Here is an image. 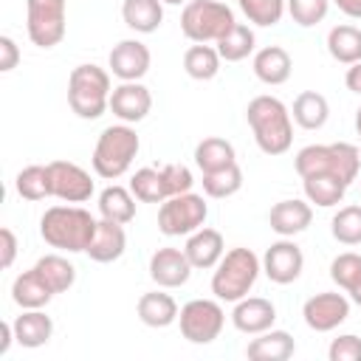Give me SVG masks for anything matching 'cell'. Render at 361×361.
<instances>
[{
    "label": "cell",
    "mask_w": 361,
    "mask_h": 361,
    "mask_svg": "<svg viewBox=\"0 0 361 361\" xmlns=\"http://www.w3.org/2000/svg\"><path fill=\"white\" fill-rule=\"evenodd\" d=\"M245 121L257 147L265 155H282L293 144V116L276 96H254L245 107Z\"/></svg>",
    "instance_id": "6da1fadb"
},
{
    "label": "cell",
    "mask_w": 361,
    "mask_h": 361,
    "mask_svg": "<svg viewBox=\"0 0 361 361\" xmlns=\"http://www.w3.org/2000/svg\"><path fill=\"white\" fill-rule=\"evenodd\" d=\"M99 220L82 206H51L39 217V237L65 254L87 251Z\"/></svg>",
    "instance_id": "7a4b0ae2"
},
{
    "label": "cell",
    "mask_w": 361,
    "mask_h": 361,
    "mask_svg": "<svg viewBox=\"0 0 361 361\" xmlns=\"http://www.w3.org/2000/svg\"><path fill=\"white\" fill-rule=\"evenodd\" d=\"M293 166L299 172V178H310V175H336L341 178L347 186L358 178L361 169V149L355 144L347 141H336V144H307L296 152Z\"/></svg>",
    "instance_id": "3957f363"
},
{
    "label": "cell",
    "mask_w": 361,
    "mask_h": 361,
    "mask_svg": "<svg viewBox=\"0 0 361 361\" xmlns=\"http://www.w3.org/2000/svg\"><path fill=\"white\" fill-rule=\"evenodd\" d=\"M138 149H141V138L130 124H124V121L121 124H110L96 138L93 158H90L93 172L99 178H104V180H116L133 166Z\"/></svg>",
    "instance_id": "277c9868"
},
{
    "label": "cell",
    "mask_w": 361,
    "mask_h": 361,
    "mask_svg": "<svg viewBox=\"0 0 361 361\" xmlns=\"http://www.w3.org/2000/svg\"><path fill=\"white\" fill-rule=\"evenodd\" d=\"M262 271V259L251 248H231L223 254V259L214 265L212 274V293L220 302H240L248 296V290L257 285Z\"/></svg>",
    "instance_id": "5b68a950"
},
{
    "label": "cell",
    "mask_w": 361,
    "mask_h": 361,
    "mask_svg": "<svg viewBox=\"0 0 361 361\" xmlns=\"http://www.w3.org/2000/svg\"><path fill=\"white\" fill-rule=\"evenodd\" d=\"M110 93H113L110 71H104L93 62L76 65L68 76V104L85 121H93L104 110H110Z\"/></svg>",
    "instance_id": "8992f818"
},
{
    "label": "cell",
    "mask_w": 361,
    "mask_h": 361,
    "mask_svg": "<svg viewBox=\"0 0 361 361\" xmlns=\"http://www.w3.org/2000/svg\"><path fill=\"white\" fill-rule=\"evenodd\" d=\"M234 23V11L220 0H189L180 11V31L192 42H217Z\"/></svg>",
    "instance_id": "52a82bcc"
},
{
    "label": "cell",
    "mask_w": 361,
    "mask_h": 361,
    "mask_svg": "<svg viewBox=\"0 0 361 361\" xmlns=\"http://www.w3.org/2000/svg\"><path fill=\"white\" fill-rule=\"evenodd\" d=\"M206 217H209V203L203 200V195L195 192L172 195L158 209V231L166 237H189L192 231L206 226Z\"/></svg>",
    "instance_id": "ba28073f"
},
{
    "label": "cell",
    "mask_w": 361,
    "mask_h": 361,
    "mask_svg": "<svg viewBox=\"0 0 361 361\" xmlns=\"http://www.w3.org/2000/svg\"><path fill=\"white\" fill-rule=\"evenodd\" d=\"M68 25L65 0H25V31L37 48H54L62 42Z\"/></svg>",
    "instance_id": "9c48e42d"
},
{
    "label": "cell",
    "mask_w": 361,
    "mask_h": 361,
    "mask_svg": "<svg viewBox=\"0 0 361 361\" xmlns=\"http://www.w3.org/2000/svg\"><path fill=\"white\" fill-rule=\"evenodd\" d=\"M178 324H180V336L186 341L212 344L226 324V310H223L220 299H192L180 307Z\"/></svg>",
    "instance_id": "30bf717a"
},
{
    "label": "cell",
    "mask_w": 361,
    "mask_h": 361,
    "mask_svg": "<svg viewBox=\"0 0 361 361\" xmlns=\"http://www.w3.org/2000/svg\"><path fill=\"white\" fill-rule=\"evenodd\" d=\"M51 197L65 203H85L93 197V178L87 169H82L73 161H51Z\"/></svg>",
    "instance_id": "8fae6325"
},
{
    "label": "cell",
    "mask_w": 361,
    "mask_h": 361,
    "mask_svg": "<svg viewBox=\"0 0 361 361\" xmlns=\"http://www.w3.org/2000/svg\"><path fill=\"white\" fill-rule=\"evenodd\" d=\"M302 268H305V254L293 243V237H279L262 254V274L276 285L296 282L302 276Z\"/></svg>",
    "instance_id": "7c38bea8"
},
{
    "label": "cell",
    "mask_w": 361,
    "mask_h": 361,
    "mask_svg": "<svg viewBox=\"0 0 361 361\" xmlns=\"http://www.w3.org/2000/svg\"><path fill=\"white\" fill-rule=\"evenodd\" d=\"M350 316V299L338 290H322L302 305V319L316 333H330Z\"/></svg>",
    "instance_id": "4fadbf2b"
},
{
    "label": "cell",
    "mask_w": 361,
    "mask_h": 361,
    "mask_svg": "<svg viewBox=\"0 0 361 361\" xmlns=\"http://www.w3.org/2000/svg\"><path fill=\"white\" fill-rule=\"evenodd\" d=\"M152 65V54L141 39H121L107 56V71L118 82H141Z\"/></svg>",
    "instance_id": "5bb4252c"
},
{
    "label": "cell",
    "mask_w": 361,
    "mask_h": 361,
    "mask_svg": "<svg viewBox=\"0 0 361 361\" xmlns=\"http://www.w3.org/2000/svg\"><path fill=\"white\" fill-rule=\"evenodd\" d=\"M192 262L186 257L183 248H172V245H164L158 248L152 257H149V279L164 288V290H172V288H180L189 282L192 276Z\"/></svg>",
    "instance_id": "9a60e30c"
},
{
    "label": "cell",
    "mask_w": 361,
    "mask_h": 361,
    "mask_svg": "<svg viewBox=\"0 0 361 361\" xmlns=\"http://www.w3.org/2000/svg\"><path fill=\"white\" fill-rule=\"evenodd\" d=\"M110 110L124 124H138L152 110V93L141 82H118L110 93Z\"/></svg>",
    "instance_id": "2e32d148"
},
{
    "label": "cell",
    "mask_w": 361,
    "mask_h": 361,
    "mask_svg": "<svg viewBox=\"0 0 361 361\" xmlns=\"http://www.w3.org/2000/svg\"><path fill=\"white\" fill-rule=\"evenodd\" d=\"M274 322H276V307H274L271 299H265V296H243L240 302H234L231 324L240 333L257 336V333L271 330Z\"/></svg>",
    "instance_id": "e0dca14e"
},
{
    "label": "cell",
    "mask_w": 361,
    "mask_h": 361,
    "mask_svg": "<svg viewBox=\"0 0 361 361\" xmlns=\"http://www.w3.org/2000/svg\"><path fill=\"white\" fill-rule=\"evenodd\" d=\"M310 223H313L310 200L288 197V200L274 203L271 212H268V226H271V231H276L279 237H296V234H302Z\"/></svg>",
    "instance_id": "ac0fdd59"
},
{
    "label": "cell",
    "mask_w": 361,
    "mask_h": 361,
    "mask_svg": "<svg viewBox=\"0 0 361 361\" xmlns=\"http://www.w3.org/2000/svg\"><path fill=\"white\" fill-rule=\"evenodd\" d=\"M183 251H186L192 268L209 271V268H214V265L223 259V254H226V240H223V234H220L217 228L203 226V228H197V231H192V234L186 237Z\"/></svg>",
    "instance_id": "d6986e66"
},
{
    "label": "cell",
    "mask_w": 361,
    "mask_h": 361,
    "mask_svg": "<svg viewBox=\"0 0 361 361\" xmlns=\"http://www.w3.org/2000/svg\"><path fill=\"white\" fill-rule=\"evenodd\" d=\"M127 251V231H124V223H116V220H107L102 217L99 226H96V234L87 245V257L93 262H116L121 259Z\"/></svg>",
    "instance_id": "ffe728a7"
},
{
    "label": "cell",
    "mask_w": 361,
    "mask_h": 361,
    "mask_svg": "<svg viewBox=\"0 0 361 361\" xmlns=\"http://www.w3.org/2000/svg\"><path fill=\"white\" fill-rule=\"evenodd\" d=\"M251 68H254V76L262 85H285L290 79L293 59L282 45H265L254 54Z\"/></svg>",
    "instance_id": "44dd1931"
},
{
    "label": "cell",
    "mask_w": 361,
    "mask_h": 361,
    "mask_svg": "<svg viewBox=\"0 0 361 361\" xmlns=\"http://www.w3.org/2000/svg\"><path fill=\"white\" fill-rule=\"evenodd\" d=\"M56 293L51 290V285L42 279V274L37 268H28L23 274L14 276L11 282V299L17 307L23 310H37V307H45Z\"/></svg>",
    "instance_id": "7402d4cb"
},
{
    "label": "cell",
    "mask_w": 361,
    "mask_h": 361,
    "mask_svg": "<svg viewBox=\"0 0 361 361\" xmlns=\"http://www.w3.org/2000/svg\"><path fill=\"white\" fill-rule=\"evenodd\" d=\"M11 324H14V338H17V344L25 347V350H37V347L48 344L51 336H54V319H51L42 307H37V310H23Z\"/></svg>",
    "instance_id": "603a6c76"
},
{
    "label": "cell",
    "mask_w": 361,
    "mask_h": 361,
    "mask_svg": "<svg viewBox=\"0 0 361 361\" xmlns=\"http://www.w3.org/2000/svg\"><path fill=\"white\" fill-rule=\"evenodd\" d=\"M296 353V341L288 330H265L257 333V338H251L245 344V355L251 361H288Z\"/></svg>",
    "instance_id": "cb8c5ba5"
},
{
    "label": "cell",
    "mask_w": 361,
    "mask_h": 361,
    "mask_svg": "<svg viewBox=\"0 0 361 361\" xmlns=\"http://www.w3.org/2000/svg\"><path fill=\"white\" fill-rule=\"evenodd\" d=\"M135 313L138 319L147 324V327H169L178 322V302L164 293V290H149V293H141L138 296V305H135Z\"/></svg>",
    "instance_id": "d4e9b609"
},
{
    "label": "cell",
    "mask_w": 361,
    "mask_h": 361,
    "mask_svg": "<svg viewBox=\"0 0 361 361\" xmlns=\"http://www.w3.org/2000/svg\"><path fill=\"white\" fill-rule=\"evenodd\" d=\"M121 20L135 34H152L164 23V3L161 0H124Z\"/></svg>",
    "instance_id": "484cf974"
},
{
    "label": "cell",
    "mask_w": 361,
    "mask_h": 361,
    "mask_svg": "<svg viewBox=\"0 0 361 361\" xmlns=\"http://www.w3.org/2000/svg\"><path fill=\"white\" fill-rule=\"evenodd\" d=\"M290 116L293 121L302 127V130H322L330 118V104L322 93L316 90H302L296 99H293V107H290Z\"/></svg>",
    "instance_id": "4316f807"
},
{
    "label": "cell",
    "mask_w": 361,
    "mask_h": 361,
    "mask_svg": "<svg viewBox=\"0 0 361 361\" xmlns=\"http://www.w3.org/2000/svg\"><path fill=\"white\" fill-rule=\"evenodd\" d=\"M327 54L341 65L361 62V28L350 23L333 25L327 31Z\"/></svg>",
    "instance_id": "83f0119b"
},
{
    "label": "cell",
    "mask_w": 361,
    "mask_h": 361,
    "mask_svg": "<svg viewBox=\"0 0 361 361\" xmlns=\"http://www.w3.org/2000/svg\"><path fill=\"white\" fill-rule=\"evenodd\" d=\"M195 164L200 172H217L226 169L231 164H237V152L234 144L220 138V135H209L195 147Z\"/></svg>",
    "instance_id": "f1b7e54d"
},
{
    "label": "cell",
    "mask_w": 361,
    "mask_h": 361,
    "mask_svg": "<svg viewBox=\"0 0 361 361\" xmlns=\"http://www.w3.org/2000/svg\"><path fill=\"white\" fill-rule=\"evenodd\" d=\"M220 62H223V56L209 42H195L183 54V71H186V76H192L197 82L214 79L220 73Z\"/></svg>",
    "instance_id": "f546056e"
},
{
    "label": "cell",
    "mask_w": 361,
    "mask_h": 361,
    "mask_svg": "<svg viewBox=\"0 0 361 361\" xmlns=\"http://www.w3.org/2000/svg\"><path fill=\"white\" fill-rule=\"evenodd\" d=\"M99 214L116 223H133L135 220V195L124 186H107L99 192Z\"/></svg>",
    "instance_id": "4dcf8cb0"
},
{
    "label": "cell",
    "mask_w": 361,
    "mask_h": 361,
    "mask_svg": "<svg viewBox=\"0 0 361 361\" xmlns=\"http://www.w3.org/2000/svg\"><path fill=\"white\" fill-rule=\"evenodd\" d=\"M302 189H305V197L310 203L330 209V206H338L344 200L347 183L336 175H310V178H302Z\"/></svg>",
    "instance_id": "1f68e13d"
},
{
    "label": "cell",
    "mask_w": 361,
    "mask_h": 361,
    "mask_svg": "<svg viewBox=\"0 0 361 361\" xmlns=\"http://www.w3.org/2000/svg\"><path fill=\"white\" fill-rule=\"evenodd\" d=\"M34 268L42 274V279L51 285L54 293H65L76 282V265L62 254H45L34 262Z\"/></svg>",
    "instance_id": "d6a6232c"
},
{
    "label": "cell",
    "mask_w": 361,
    "mask_h": 361,
    "mask_svg": "<svg viewBox=\"0 0 361 361\" xmlns=\"http://www.w3.org/2000/svg\"><path fill=\"white\" fill-rule=\"evenodd\" d=\"M214 45H217V54L226 62H243L248 54H254L257 37H254V28H248L245 23H234Z\"/></svg>",
    "instance_id": "836d02e7"
},
{
    "label": "cell",
    "mask_w": 361,
    "mask_h": 361,
    "mask_svg": "<svg viewBox=\"0 0 361 361\" xmlns=\"http://www.w3.org/2000/svg\"><path fill=\"white\" fill-rule=\"evenodd\" d=\"M14 189H17V195H20L23 200H31V203L51 197L48 164H45V166H42V164H31V166L20 169L17 178H14Z\"/></svg>",
    "instance_id": "e575fe53"
},
{
    "label": "cell",
    "mask_w": 361,
    "mask_h": 361,
    "mask_svg": "<svg viewBox=\"0 0 361 361\" xmlns=\"http://www.w3.org/2000/svg\"><path fill=\"white\" fill-rule=\"evenodd\" d=\"M130 192H133L135 200H141V203H164V200L169 197L161 169H152V166H141V169L133 172V178H130Z\"/></svg>",
    "instance_id": "d590c367"
},
{
    "label": "cell",
    "mask_w": 361,
    "mask_h": 361,
    "mask_svg": "<svg viewBox=\"0 0 361 361\" xmlns=\"http://www.w3.org/2000/svg\"><path fill=\"white\" fill-rule=\"evenodd\" d=\"M203 195L206 197H214V200H226L231 195H237L243 189V169L240 164H231L226 169H217V172H203Z\"/></svg>",
    "instance_id": "8d00e7d4"
},
{
    "label": "cell",
    "mask_w": 361,
    "mask_h": 361,
    "mask_svg": "<svg viewBox=\"0 0 361 361\" xmlns=\"http://www.w3.org/2000/svg\"><path fill=\"white\" fill-rule=\"evenodd\" d=\"M330 234L341 245H361V206H341L330 220Z\"/></svg>",
    "instance_id": "74e56055"
},
{
    "label": "cell",
    "mask_w": 361,
    "mask_h": 361,
    "mask_svg": "<svg viewBox=\"0 0 361 361\" xmlns=\"http://www.w3.org/2000/svg\"><path fill=\"white\" fill-rule=\"evenodd\" d=\"M237 6L245 14V20L259 28H271V25L282 23V17L288 11L285 0H237Z\"/></svg>",
    "instance_id": "f35d334b"
},
{
    "label": "cell",
    "mask_w": 361,
    "mask_h": 361,
    "mask_svg": "<svg viewBox=\"0 0 361 361\" xmlns=\"http://www.w3.org/2000/svg\"><path fill=\"white\" fill-rule=\"evenodd\" d=\"M330 279L344 293H353L358 288V282H361V254L344 251V254L333 257V262H330Z\"/></svg>",
    "instance_id": "ab89813d"
},
{
    "label": "cell",
    "mask_w": 361,
    "mask_h": 361,
    "mask_svg": "<svg viewBox=\"0 0 361 361\" xmlns=\"http://www.w3.org/2000/svg\"><path fill=\"white\" fill-rule=\"evenodd\" d=\"M285 8H288V14L296 25L313 28L327 17L330 0H285Z\"/></svg>",
    "instance_id": "60d3db41"
},
{
    "label": "cell",
    "mask_w": 361,
    "mask_h": 361,
    "mask_svg": "<svg viewBox=\"0 0 361 361\" xmlns=\"http://www.w3.org/2000/svg\"><path fill=\"white\" fill-rule=\"evenodd\" d=\"M161 175H164V183H166L169 197H172V195L192 192V186H195L192 169H189V166H183V164H164V166H161Z\"/></svg>",
    "instance_id": "b9f144b4"
},
{
    "label": "cell",
    "mask_w": 361,
    "mask_h": 361,
    "mask_svg": "<svg viewBox=\"0 0 361 361\" xmlns=\"http://www.w3.org/2000/svg\"><path fill=\"white\" fill-rule=\"evenodd\" d=\"M327 358L330 361H361V338L353 333L333 338L327 347Z\"/></svg>",
    "instance_id": "7bdbcfd3"
},
{
    "label": "cell",
    "mask_w": 361,
    "mask_h": 361,
    "mask_svg": "<svg viewBox=\"0 0 361 361\" xmlns=\"http://www.w3.org/2000/svg\"><path fill=\"white\" fill-rule=\"evenodd\" d=\"M17 62H20V48H17V42H14L8 34H3V37H0V71L8 73V71L17 68Z\"/></svg>",
    "instance_id": "ee69618b"
},
{
    "label": "cell",
    "mask_w": 361,
    "mask_h": 361,
    "mask_svg": "<svg viewBox=\"0 0 361 361\" xmlns=\"http://www.w3.org/2000/svg\"><path fill=\"white\" fill-rule=\"evenodd\" d=\"M14 257H17V237H14V231L8 226H3L0 228V265L11 268Z\"/></svg>",
    "instance_id": "f6af8a7d"
},
{
    "label": "cell",
    "mask_w": 361,
    "mask_h": 361,
    "mask_svg": "<svg viewBox=\"0 0 361 361\" xmlns=\"http://www.w3.org/2000/svg\"><path fill=\"white\" fill-rule=\"evenodd\" d=\"M344 85H347V90H353V93L361 96V62H353V65L347 68V73H344Z\"/></svg>",
    "instance_id": "bcb514c9"
},
{
    "label": "cell",
    "mask_w": 361,
    "mask_h": 361,
    "mask_svg": "<svg viewBox=\"0 0 361 361\" xmlns=\"http://www.w3.org/2000/svg\"><path fill=\"white\" fill-rule=\"evenodd\" d=\"M341 14L353 17V20H361V0H330Z\"/></svg>",
    "instance_id": "7dc6e473"
},
{
    "label": "cell",
    "mask_w": 361,
    "mask_h": 361,
    "mask_svg": "<svg viewBox=\"0 0 361 361\" xmlns=\"http://www.w3.org/2000/svg\"><path fill=\"white\" fill-rule=\"evenodd\" d=\"M11 341H17V338H14V324L0 322V355H6V353H8Z\"/></svg>",
    "instance_id": "c3c4849f"
},
{
    "label": "cell",
    "mask_w": 361,
    "mask_h": 361,
    "mask_svg": "<svg viewBox=\"0 0 361 361\" xmlns=\"http://www.w3.org/2000/svg\"><path fill=\"white\" fill-rule=\"evenodd\" d=\"M355 133H358V135H361V107H358V110H355Z\"/></svg>",
    "instance_id": "681fc988"
},
{
    "label": "cell",
    "mask_w": 361,
    "mask_h": 361,
    "mask_svg": "<svg viewBox=\"0 0 361 361\" xmlns=\"http://www.w3.org/2000/svg\"><path fill=\"white\" fill-rule=\"evenodd\" d=\"M161 3H166V6H186L189 0H161Z\"/></svg>",
    "instance_id": "f907efd6"
}]
</instances>
